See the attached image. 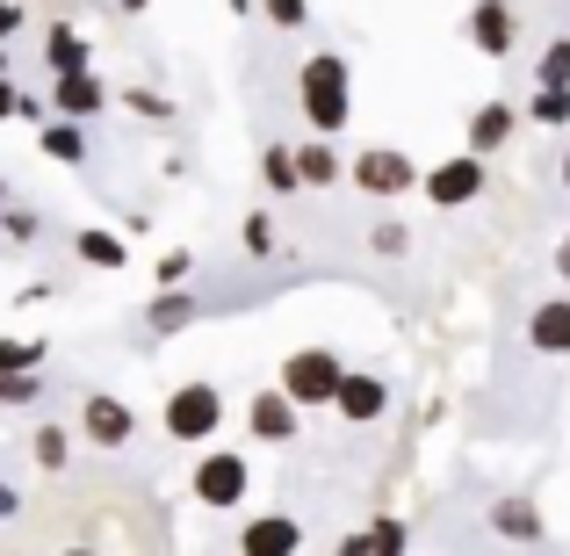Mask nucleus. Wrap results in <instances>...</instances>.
<instances>
[{
    "label": "nucleus",
    "instance_id": "obj_5",
    "mask_svg": "<svg viewBox=\"0 0 570 556\" xmlns=\"http://www.w3.org/2000/svg\"><path fill=\"white\" fill-rule=\"evenodd\" d=\"M246 485H253L246 456H203V462H195V477H188V491L209 506V514H232V506L246 499Z\"/></svg>",
    "mask_w": 570,
    "mask_h": 556
},
{
    "label": "nucleus",
    "instance_id": "obj_39",
    "mask_svg": "<svg viewBox=\"0 0 570 556\" xmlns=\"http://www.w3.org/2000/svg\"><path fill=\"white\" fill-rule=\"evenodd\" d=\"M0 224H8V182H0Z\"/></svg>",
    "mask_w": 570,
    "mask_h": 556
},
{
    "label": "nucleus",
    "instance_id": "obj_36",
    "mask_svg": "<svg viewBox=\"0 0 570 556\" xmlns=\"http://www.w3.org/2000/svg\"><path fill=\"white\" fill-rule=\"evenodd\" d=\"M14 514H22V491H14V485H0V520H14Z\"/></svg>",
    "mask_w": 570,
    "mask_h": 556
},
{
    "label": "nucleus",
    "instance_id": "obj_7",
    "mask_svg": "<svg viewBox=\"0 0 570 556\" xmlns=\"http://www.w3.org/2000/svg\"><path fill=\"white\" fill-rule=\"evenodd\" d=\"M80 433L95 448H130V433H138V412H130L124 398H109V390H87L80 404Z\"/></svg>",
    "mask_w": 570,
    "mask_h": 556
},
{
    "label": "nucleus",
    "instance_id": "obj_1",
    "mask_svg": "<svg viewBox=\"0 0 570 556\" xmlns=\"http://www.w3.org/2000/svg\"><path fill=\"white\" fill-rule=\"evenodd\" d=\"M296 109H304L311 130H325V138H340V130L354 124V66L340 51H311L304 66H296Z\"/></svg>",
    "mask_w": 570,
    "mask_h": 556
},
{
    "label": "nucleus",
    "instance_id": "obj_26",
    "mask_svg": "<svg viewBox=\"0 0 570 556\" xmlns=\"http://www.w3.org/2000/svg\"><path fill=\"white\" fill-rule=\"evenodd\" d=\"M124 109H130V116H145V124H167L174 101H167V95H153V87H124Z\"/></svg>",
    "mask_w": 570,
    "mask_h": 556
},
{
    "label": "nucleus",
    "instance_id": "obj_8",
    "mask_svg": "<svg viewBox=\"0 0 570 556\" xmlns=\"http://www.w3.org/2000/svg\"><path fill=\"white\" fill-rule=\"evenodd\" d=\"M296 412H304V404L289 398V383L261 390V398L246 404V433H253V441H267V448H282V441H296Z\"/></svg>",
    "mask_w": 570,
    "mask_h": 556
},
{
    "label": "nucleus",
    "instance_id": "obj_32",
    "mask_svg": "<svg viewBox=\"0 0 570 556\" xmlns=\"http://www.w3.org/2000/svg\"><path fill=\"white\" fill-rule=\"evenodd\" d=\"M188 275H195V253H188V246L159 261V290H174V282H188Z\"/></svg>",
    "mask_w": 570,
    "mask_h": 556
},
{
    "label": "nucleus",
    "instance_id": "obj_14",
    "mask_svg": "<svg viewBox=\"0 0 570 556\" xmlns=\"http://www.w3.org/2000/svg\"><path fill=\"white\" fill-rule=\"evenodd\" d=\"M528 348L534 354H570V296H549V304L528 311Z\"/></svg>",
    "mask_w": 570,
    "mask_h": 556
},
{
    "label": "nucleus",
    "instance_id": "obj_27",
    "mask_svg": "<svg viewBox=\"0 0 570 556\" xmlns=\"http://www.w3.org/2000/svg\"><path fill=\"white\" fill-rule=\"evenodd\" d=\"M368 246H376L383 261H397V253H412V232H404L397 217H376V232H368Z\"/></svg>",
    "mask_w": 570,
    "mask_h": 556
},
{
    "label": "nucleus",
    "instance_id": "obj_13",
    "mask_svg": "<svg viewBox=\"0 0 570 556\" xmlns=\"http://www.w3.org/2000/svg\"><path fill=\"white\" fill-rule=\"evenodd\" d=\"M513 124H520V109L513 101H476L470 109V153H505V138H513Z\"/></svg>",
    "mask_w": 570,
    "mask_h": 556
},
{
    "label": "nucleus",
    "instance_id": "obj_12",
    "mask_svg": "<svg viewBox=\"0 0 570 556\" xmlns=\"http://www.w3.org/2000/svg\"><path fill=\"white\" fill-rule=\"evenodd\" d=\"M51 109H58V116H80V124H87V116H101V109H109V87L95 80V66H87V72H58Z\"/></svg>",
    "mask_w": 570,
    "mask_h": 556
},
{
    "label": "nucleus",
    "instance_id": "obj_19",
    "mask_svg": "<svg viewBox=\"0 0 570 556\" xmlns=\"http://www.w3.org/2000/svg\"><path fill=\"white\" fill-rule=\"evenodd\" d=\"M296 159H304V188H333L340 174H347V167H340V153H333V138H325V130H318L311 145H296Z\"/></svg>",
    "mask_w": 570,
    "mask_h": 556
},
{
    "label": "nucleus",
    "instance_id": "obj_25",
    "mask_svg": "<svg viewBox=\"0 0 570 556\" xmlns=\"http://www.w3.org/2000/svg\"><path fill=\"white\" fill-rule=\"evenodd\" d=\"M534 87H570V37L542 43V58H534Z\"/></svg>",
    "mask_w": 570,
    "mask_h": 556
},
{
    "label": "nucleus",
    "instance_id": "obj_31",
    "mask_svg": "<svg viewBox=\"0 0 570 556\" xmlns=\"http://www.w3.org/2000/svg\"><path fill=\"white\" fill-rule=\"evenodd\" d=\"M37 398V369H8L0 375V404H29Z\"/></svg>",
    "mask_w": 570,
    "mask_h": 556
},
{
    "label": "nucleus",
    "instance_id": "obj_24",
    "mask_svg": "<svg viewBox=\"0 0 570 556\" xmlns=\"http://www.w3.org/2000/svg\"><path fill=\"white\" fill-rule=\"evenodd\" d=\"M528 116L542 130H563L570 124V87H534V95H528Z\"/></svg>",
    "mask_w": 570,
    "mask_h": 556
},
{
    "label": "nucleus",
    "instance_id": "obj_16",
    "mask_svg": "<svg viewBox=\"0 0 570 556\" xmlns=\"http://www.w3.org/2000/svg\"><path fill=\"white\" fill-rule=\"evenodd\" d=\"M195 311H203V304H195V296L181 290V282H174V290H159V296H153L145 325H153L159 340H174V333H188V325H195Z\"/></svg>",
    "mask_w": 570,
    "mask_h": 556
},
{
    "label": "nucleus",
    "instance_id": "obj_35",
    "mask_svg": "<svg viewBox=\"0 0 570 556\" xmlns=\"http://www.w3.org/2000/svg\"><path fill=\"white\" fill-rule=\"evenodd\" d=\"M14 29H22V0H0V43H8Z\"/></svg>",
    "mask_w": 570,
    "mask_h": 556
},
{
    "label": "nucleus",
    "instance_id": "obj_18",
    "mask_svg": "<svg viewBox=\"0 0 570 556\" xmlns=\"http://www.w3.org/2000/svg\"><path fill=\"white\" fill-rule=\"evenodd\" d=\"M404 543H412V535H404V520H368V528H354L340 549H347V556H397Z\"/></svg>",
    "mask_w": 570,
    "mask_h": 556
},
{
    "label": "nucleus",
    "instance_id": "obj_3",
    "mask_svg": "<svg viewBox=\"0 0 570 556\" xmlns=\"http://www.w3.org/2000/svg\"><path fill=\"white\" fill-rule=\"evenodd\" d=\"M282 383H289L296 404H333L340 383H347V369H340V354H325V348H296L289 362H282Z\"/></svg>",
    "mask_w": 570,
    "mask_h": 556
},
{
    "label": "nucleus",
    "instance_id": "obj_2",
    "mask_svg": "<svg viewBox=\"0 0 570 556\" xmlns=\"http://www.w3.org/2000/svg\"><path fill=\"white\" fill-rule=\"evenodd\" d=\"M491 182V167H484V153H455V159H441V167H426L419 174V195H426L433 209H462V203H476Z\"/></svg>",
    "mask_w": 570,
    "mask_h": 556
},
{
    "label": "nucleus",
    "instance_id": "obj_22",
    "mask_svg": "<svg viewBox=\"0 0 570 556\" xmlns=\"http://www.w3.org/2000/svg\"><path fill=\"white\" fill-rule=\"evenodd\" d=\"M43 153H51V159H66V167H80V159H87L80 116H58V124H43Z\"/></svg>",
    "mask_w": 570,
    "mask_h": 556
},
{
    "label": "nucleus",
    "instance_id": "obj_9",
    "mask_svg": "<svg viewBox=\"0 0 570 556\" xmlns=\"http://www.w3.org/2000/svg\"><path fill=\"white\" fill-rule=\"evenodd\" d=\"M333 412L347 419V427H376V419L390 412V383H383V375H354V369H347V383H340Z\"/></svg>",
    "mask_w": 570,
    "mask_h": 556
},
{
    "label": "nucleus",
    "instance_id": "obj_33",
    "mask_svg": "<svg viewBox=\"0 0 570 556\" xmlns=\"http://www.w3.org/2000/svg\"><path fill=\"white\" fill-rule=\"evenodd\" d=\"M8 116H29V101H22V87H14V80H0V124H8Z\"/></svg>",
    "mask_w": 570,
    "mask_h": 556
},
{
    "label": "nucleus",
    "instance_id": "obj_11",
    "mask_svg": "<svg viewBox=\"0 0 570 556\" xmlns=\"http://www.w3.org/2000/svg\"><path fill=\"white\" fill-rule=\"evenodd\" d=\"M470 51L513 58V8H505V0H476L470 8Z\"/></svg>",
    "mask_w": 570,
    "mask_h": 556
},
{
    "label": "nucleus",
    "instance_id": "obj_23",
    "mask_svg": "<svg viewBox=\"0 0 570 556\" xmlns=\"http://www.w3.org/2000/svg\"><path fill=\"white\" fill-rule=\"evenodd\" d=\"M29 456H37V470H66V462H72V433L66 427H37V433H29Z\"/></svg>",
    "mask_w": 570,
    "mask_h": 556
},
{
    "label": "nucleus",
    "instance_id": "obj_15",
    "mask_svg": "<svg viewBox=\"0 0 570 556\" xmlns=\"http://www.w3.org/2000/svg\"><path fill=\"white\" fill-rule=\"evenodd\" d=\"M491 535H499V543H542V506L505 491V499L491 506Z\"/></svg>",
    "mask_w": 570,
    "mask_h": 556
},
{
    "label": "nucleus",
    "instance_id": "obj_34",
    "mask_svg": "<svg viewBox=\"0 0 570 556\" xmlns=\"http://www.w3.org/2000/svg\"><path fill=\"white\" fill-rule=\"evenodd\" d=\"M8 238H14V246H29V238H37V217H29V209H8Z\"/></svg>",
    "mask_w": 570,
    "mask_h": 556
},
{
    "label": "nucleus",
    "instance_id": "obj_10",
    "mask_svg": "<svg viewBox=\"0 0 570 556\" xmlns=\"http://www.w3.org/2000/svg\"><path fill=\"white\" fill-rule=\"evenodd\" d=\"M238 549L246 556H289V549H304V520L296 514H261V520L238 528Z\"/></svg>",
    "mask_w": 570,
    "mask_h": 556
},
{
    "label": "nucleus",
    "instance_id": "obj_28",
    "mask_svg": "<svg viewBox=\"0 0 570 556\" xmlns=\"http://www.w3.org/2000/svg\"><path fill=\"white\" fill-rule=\"evenodd\" d=\"M246 253H253V261L275 253V217H267V209H253V217H246Z\"/></svg>",
    "mask_w": 570,
    "mask_h": 556
},
{
    "label": "nucleus",
    "instance_id": "obj_30",
    "mask_svg": "<svg viewBox=\"0 0 570 556\" xmlns=\"http://www.w3.org/2000/svg\"><path fill=\"white\" fill-rule=\"evenodd\" d=\"M37 362H43L37 340H0V375H8V369H37Z\"/></svg>",
    "mask_w": 570,
    "mask_h": 556
},
{
    "label": "nucleus",
    "instance_id": "obj_40",
    "mask_svg": "<svg viewBox=\"0 0 570 556\" xmlns=\"http://www.w3.org/2000/svg\"><path fill=\"white\" fill-rule=\"evenodd\" d=\"M246 8H261V0H232V14H246Z\"/></svg>",
    "mask_w": 570,
    "mask_h": 556
},
{
    "label": "nucleus",
    "instance_id": "obj_6",
    "mask_svg": "<svg viewBox=\"0 0 570 556\" xmlns=\"http://www.w3.org/2000/svg\"><path fill=\"white\" fill-rule=\"evenodd\" d=\"M354 188L362 195H412L419 167L397 153V145H368V153H354Z\"/></svg>",
    "mask_w": 570,
    "mask_h": 556
},
{
    "label": "nucleus",
    "instance_id": "obj_38",
    "mask_svg": "<svg viewBox=\"0 0 570 556\" xmlns=\"http://www.w3.org/2000/svg\"><path fill=\"white\" fill-rule=\"evenodd\" d=\"M557 182H563V188H570V145H563V167H557Z\"/></svg>",
    "mask_w": 570,
    "mask_h": 556
},
{
    "label": "nucleus",
    "instance_id": "obj_4",
    "mask_svg": "<svg viewBox=\"0 0 570 556\" xmlns=\"http://www.w3.org/2000/svg\"><path fill=\"white\" fill-rule=\"evenodd\" d=\"M159 419H167L174 441H209V433L224 427V398H217V383H181V390L167 398V412H159Z\"/></svg>",
    "mask_w": 570,
    "mask_h": 556
},
{
    "label": "nucleus",
    "instance_id": "obj_20",
    "mask_svg": "<svg viewBox=\"0 0 570 556\" xmlns=\"http://www.w3.org/2000/svg\"><path fill=\"white\" fill-rule=\"evenodd\" d=\"M72 253H80L87 267H124V261H130V246H124L116 232H101V224H87V232L72 238Z\"/></svg>",
    "mask_w": 570,
    "mask_h": 556
},
{
    "label": "nucleus",
    "instance_id": "obj_21",
    "mask_svg": "<svg viewBox=\"0 0 570 556\" xmlns=\"http://www.w3.org/2000/svg\"><path fill=\"white\" fill-rule=\"evenodd\" d=\"M261 182L275 195H296V188H304V159H296L289 145H267V153H261Z\"/></svg>",
    "mask_w": 570,
    "mask_h": 556
},
{
    "label": "nucleus",
    "instance_id": "obj_37",
    "mask_svg": "<svg viewBox=\"0 0 570 556\" xmlns=\"http://www.w3.org/2000/svg\"><path fill=\"white\" fill-rule=\"evenodd\" d=\"M557 275H563V282H570V232H563V238H557Z\"/></svg>",
    "mask_w": 570,
    "mask_h": 556
},
{
    "label": "nucleus",
    "instance_id": "obj_29",
    "mask_svg": "<svg viewBox=\"0 0 570 556\" xmlns=\"http://www.w3.org/2000/svg\"><path fill=\"white\" fill-rule=\"evenodd\" d=\"M261 14H267L275 29H304V22H311V0H261Z\"/></svg>",
    "mask_w": 570,
    "mask_h": 556
},
{
    "label": "nucleus",
    "instance_id": "obj_17",
    "mask_svg": "<svg viewBox=\"0 0 570 556\" xmlns=\"http://www.w3.org/2000/svg\"><path fill=\"white\" fill-rule=\"evenodd\" d=\"M43 66H51V80H58V72H87L95 51H87V37H72L66 22H51V29H43Z\"/></svg>",
    "mask_w": 570,
    "mask_h": 556
}]
</instances>
